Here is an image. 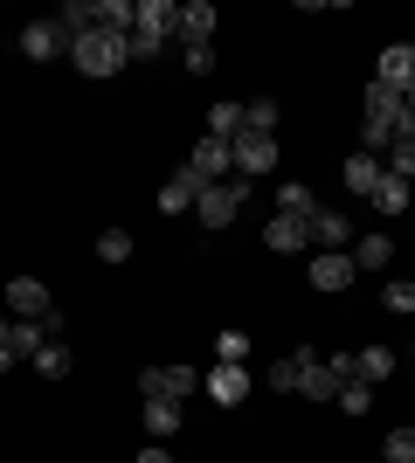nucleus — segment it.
Wrapping results in <instances>:
<instances>
[{"instance_id":"f257e3e1","label":"nucleus","mask_w":415,"mask_h":463,"mask_svg":"<svg viewBox=\"0 0 415 463\" xmlns=\"http://www.w3.org/2000/svg\"><path fill=\"white\" fill-rule=\"evenodd\" d=\"M70 56H77L83 77H118L125 62H132V35H104V28H90V35L70 42Z\"/></svg>"},{"instance_id":"f03ea898","label":"nucleus","mask_w":415,"mask_h":463,"mask_svg":"<svg viewBox=\"0 0 415 463\" xmlns=\"http://www.w3.org/2000/svg\"><path fill=\"white\" fill-rule=\"evenodd\" d=\"M242 201H250V187H236V180H208V187H201V201H194L201 229H229V222L242 214Z\"/></svg>"},{"instance_id":"7ed1b4c3","label":"nucleus","mask_w":415,"mask_h":463,"mask_svg":"<svg viewBox=\"0 0 415 463\" xmlns=\"http://www.w3.org/2000/svg\"><path fill=\"white\" fill-rule=\"evenodd\" d=\"M229 153H236V180H263L277 166V138L270 132H236Z\"/></svg>"},{"instance_id":"20e7f679","label":"nucleus","mask_w":415,"mask_h":463,"mask_svg":"<svg viewBox=\"0 0 415 463\" xmlns=\"http://www.w3.org/2000/svg\"><path fill=\"white\" fill-rule=\"evenodd\" d=\"M354 256L346 250H318L312 256V290H325V298H339V290H354Z\"/></svg>"},{"instance_id":"39448f33","label":"nucleus","mask_w":415,"mask_h":463,"mask_svg":"<svg viewBox=\"0 0 415 463\" xmlns=\"http://www.w3.org/2000/svg\"><path fill=\"white\" fill-rule=\"evenodd\" d=\"M374 83H381V90H395V97H409V83H415V49H409V42L381 49V62H374Z\"/></svg>"},{"instance_id":"423d86ee","label":"nucleus","mask_w":415,"mask_h":463,"mask_svg":"<svg viewBox=\"0 0 415 463\" xmlns=\"http://www.w3.org/2000/svg\"><path fill=\"white\" fill-rule=\"evenodd\" d=\"M138 394H166V402H187V394H194V367H146L138 373Z\"/></svg>"},{"instance_id":"0eeeda50","label":"nucleus","mask_w":415,"mask_h":463,"mask_svg":"<svg viewBox=\"0 0 415 463\" xmlns=\"http://www.w3.org/2000/svg\"><path fill=\"white\" fill-rule=\"evenodd\" d=\"M62 49H70V35H62L56 21H28V28H21V56L28 62H56Z\"/></svg>"},{"instance_id":"6e6552de","label":"nucleus","mask_w":415,"mask_h":463,"mask_svg":"<svg viewBox=\"0 0 415 463\" xmlns=\"http://www.w3.org/2000/svg\"><path fill=\"white\" fill-rule=\"evenodd\" d=\"M0 298H7V311H14V318H49V290H42V277H14V284L0 290Z\"/></svg>"},{"instance_id":"1a4fd4ad","label":"nucleus","mask_w":415,"mask_h":463,"mask_svg":"<svg viewBox=\"0 0 415 463\" xmlns=\"http://www.w3.org/2000/svg\"><path fill=\"white\" fill-rule=\"evenodd\" d=\"M174 35H180V49H208V35H215V7H208V0H187Z\"/></svg>"},{"instance_id":"9d476101","label":"nucleus","mask_w":415,"mask_h":463,"mask_svg":"<svg viewBox=\"0 0 415 463\" xmlns=\"http://www.w3.org/2000/svg\"><path fill=\"white\" fill-rule=\"evenodd\" d=\"M187 166H194L201 180H229V174H236V153H229V138H201Z\"/></svg>"},{"instance_id":"9b49d317","label":"nucleus","mask_w":415,"mask_h":463,"mask_svg":"<svg viewBox=\"0 0 415 463\" xmlns=\"http://www.w3.org/2000/svg\"><path fill=\"white\" fill-rule=\"evenodd\" d=\"M201 187H208V180H201L194 166H180V174L166 180V187H159V208H166V214H187V208L201 201Z\"/></svg>"},{"instance_id":"f8f14e48","label":"nucleus","mask_w":415,"mask_h":463,"mask_svg":"<svg viewBox=\"0 0 415 463\" xmlns=\"http://www.w3.org/2000/svg\"><path fill=\"white\" fill-rule=\"evenodd\" d=\"M312 242L318 250H354V222H346L339 208H318L312 214Z\"/></svg>"},{"instance_id":"ddd939ff","label":"nucleus","mask_w":415,"mask_h":463,"mask_svg":"<svg viewBox=\"0 0 415 463\" xmlns=\"http://www.w3.org/2000/svg\"><path fill=\"white\" fill-rule=\"evenodd\" d=\"M354 270L360 277H374V270H388V263H395V242H388V235H354Z\"/></svg>"},{"instance_id":"4468645a","label":"nucleus","mask_w":415,"mask_h":463,"mask_svg":"<svg viewBox=\"0 0 415 463\" xmlns=\"http://www.w3.org/2000/svg\"><path fill=\"white\" fill-rule=\"evenodd\" d=\"M263 242H270L277 256H297L305 242H312V222H297V214H277L270 229H263Z\"/></svg>"},{"instance_id":"2eb2a0df","label":"nucleus","mask_w":415,"mask_h":463,"mask_svg":"<svg viewBox=\"0 0 415 463\" xmlns=\"http://www.w3.org/2000/svg\"><path fill=\"white\" fill-rule=\"evenodd\" d=\"M138 415H146V436H153V443H159V436H174V429L187 422V408L166 402V394H146V408H138Z\"/></svg>"},{"instance_id":"dca6fc26","label":"nucleus","mask_w":415,"mask_h":463,"mask_svg":"<svg viewBox=\"0 0 415 463\" xmlns=\"http://www.w3.org/2000/svg\"><path fill=\"white\" fill-rule=\"evenodd\" d=\"M312 367H318V353H305V346H297V353H284V360L270 367V387H277V394H297Z\"/></svg>"},{"instance_id":"f3484780","label":"nucleus","mask_w":415,"mask_h":463,"mask_svg":"<svg viewBox=\"0 0 415 463\" xmlns=\"http://www.w3.org/2000/svg\"><path fill=\"white\" fill-rule=\"evenodd\" d=\"M208 394H215L222 408L250 402V367H215V373H208Z\"/></svg>"},{"instance_id":"a211bd4d","label":"nucleus","mask_w":415,"mask_h":463,"mask_svg":"<svg viewBox=\"0 0 415 463\" xmlns=\"http://www.w3.org/2000/svg\"><path fill=\"white\" fill-rule=\"evenodd\" d=\"M381 174H388V166H381L374 153H354V159H346V187H354V194H367V201H374Z\"/></svg>"},{"instance_id":"6ab92c4d","label":"nucleus","mask_w":415,"mask_h":463,"mask_svg":"<svg viewBox=\"0 0 415 463\" xmlns=\"http://www.w3.org/2000/svg\"><path fill=\"white\" fill-rule=\"evenodd\" d=\"M277 214H297V222H312V214H318L312 187H305V180H284V187H277Z\"/></svg>"},{"instance_id":"aec40b11","label":"nucleus","mask_w":415,"mask_h":463,"mask_svg":"<svg viewBox=\"0 0 415 463\" xmlns=\"http://www.w3.org/2000/svg\"><path fill=\"white\" fill-rule=\"evenodd\" d=\"M70 367H77V353L62 346V339H42V353H35V373H42V381H62Z\"/></svg>"},{"instance_id":"412c9836","label":"nucleus","mask_w":415,"mask_h":463,"mask_svg":"<svg viewBox=\"0 0 415 463\" xmlns=\"http://www.w3.org/2000/svg\"><path fill=\"white\" fill-rule=\"evenodd\" d=\"M388 373H395V353H388V346L354 353V381H367V387H374V381H388Z\"/></svg>"},{"instance_id":"4be33fe9","label":"nucleus","mask_w":415,"mask_h":463,"mask_svg":"<svg viewBox=\"0 0 415 463\" xmlns=\"http://www.w3.org/2000/svg\"><path fill=\"white\" fill-rule=\"evenodd\" d=\"M56 28H62V35H70V42H77V35H90V28H98V7H90V0H62Z\"/></svg>"},{"instance_id":"5701e85b","label":"nucleus","mask_w":415,"mask_h":463,"mask_svg":"<svg viewBox=\"0 0 415 463\" xmlns=\"http://www.w3.org/2000/svg\"><path fill=\"white\" fill-rule=\"evenodd\" d=\"M132 14H138L132 0H98V28L104 35H132Z\"/></svg>"},{"instance_id":"b1692460","label":"nucleus","mask_w":415,"mask_h":463,"mask_svg":"<svg viewBox=\"0 0 415 463\" xmlns=\"http://www.w3.org/2000/svg\"><path fill=\"white\" fill-rule=\"evenodd\" d=\"M242 132H277V97H250L242 104Z\"/></svg>"},{"instance_id":"393cba45","label":"nucleus","mask_w":415,"mask_h":463,"mask_svg":"<svg viewBox=\"0 0 415 463\" xmlns=\"http://www.w3.org/2000/svg\"><path fill=\"white\" fill-rule=\"evenodd\" d=\"M297 394H305V402H333V394H339V373L325 367V360H318V367L305 373V387H297Z\"/></svg>"},{"instance_id":"a878e982","label":"nucleus","mask_w":415,"mask_h":463,"mask_svg":"<svg viewBox=\"0 0 415 463\" xmlns=\"http://www.w3.org/2000/svg\"><path fill=\"white\" fill-rule=\"evenodd\" d=\"M374 208H381V214H401V208H409V180L381 174V187H374Z\"/></svg>"},{"instance_id":"bb28decb","label":"nucleus","mask_w":415,"mask_h":463,"mask_svg":"<svg viewBox=\"0 0 415 463\" xmlns=\"http://www.w3.org/2000/svg\"><path fill=\"white\" fill-rule=\"evenodd\" d=\"M381 305L395 311V318H409V311H415V284H409V277H388V284H381Z\"/></svg>"},{"instance_id":"cd10ccee","label":"nucleus","mask_w":415,"mask_h":463,"mask_svg":"<svg viewBox=\"0 0 415 463\" xmlns=\"http://www.w3.org/2000/svg\"><path fill=\"white\" fill-rule=\"evenodd\" d=\"M215 360H222V367H242V360H250V332L229 326V332L215 339Z\"/></svg>"},{"instance_id":"c85d7f7f","label":"nucleus","mask_w":415,"mask_h":463,"mask_svg":"<svg viewBox=\"0 0 415 463\" xmlns=\"http://www.w3.org/2000/svg\"><path fill=\"white\" fill-rule=\"evenodd\" d=\"M339 415H367V408H374V394H367V381H339Z\"/></svg>"},{"instance_id":"c756f323","label":"nucleus","mask_w":415,"mask_h":463,"mask_svg":"<svg viewBox=\"0 0 415 463\" xmlns=\"http://www.w3.org/2000/svg\"><path fill=\"white\" fill-rule=\"evenodd\" d=\"M242 132V104H215L208 111V138H236Z\"/></svg>"},{"instance_id":"7c9ffc66","label":"nucleus","mask_w":415,"mask_h":463,"mask_svg":"<svg viewBox=\"0 0 415 463\" xmlns=\"http://www.w3.org/2000/svg\"><path fill=\"white\" fill-rule=\"evenodd\" d=\"M42 353V318H14V360H35Z\"/></svg>"},{"instance_id":"2f4dec72","label":"nucleus","mask_w":415,"mask_h":463,"mask_svg":"<svg viewBox=\"0 0 415 463\" xmlns=\"http://www.w3.org/2000/svg\"><path fill=\"white\" fill-rule=\"evenodd\" d=\"M98 256H104V263H132V235H125V229H104L98 235Z\"/></svg>"},{"instance_id":"473e14b6","label":"nucleus","mask_w":415,"mask_h":463,"mask_svg":"<svg viewBox=\"0 0 415 463\" xmlns=\"http://www.w3.org/2000/svg\"><path fill=\"white\" fill-rule=\"evenodd\" d=\"M367 118H388V125H395V118H401V97L381 90V83H367Z\"/></svg>"},{"instance_id":"72a5a7b5","label":"nucleus","mask_w":415,"mask_h":463,"mask_svg":"<svg viewBox=\"0 0 415 463\" xmlns=\"http://www.w3.org/2000/svg\"><path fill=\"white\" fill-rule=\"evenodd\" d=\"M381 457H388V463H415V429H388Z\"/></svg>"},{"instance_id":"f704fd0d","label":"nucleus","mask_w":415,"mask_h":463,"mask_svg":"<svg viewBox=\"0 0 415 463\" xmlns=\"http://www.w3.org/2000/svg\"><path fill=\"white\" fill-rule=\"evenodd\" d=\"M180 62H187V77H215V49H180Z\"/></svg>"},{"instance_id":"c9c22d12","label":"nucleus","mask_w":415,"mask_h":463,"mask_svg":"<svg viewBox=\"0 0 415 463\" xmlns=\"http://www.w3.org/2000/svg\"><path fill=\"white\" fill-rule=\"evenodd\" d=\"M7 360H14V318L0 311V367H7Z\"/></svg>"},{"instance_id":"e433bc0d","label":"nucleus","mask_w":415,"mask_h":463,"mask_svg":"<svg viewBox=\"0 0 415 463\" xmlns=\"http://www.w3.org/2000/svg\"><path fill=\"white\" fill-rule=\"evenodd\" d=\"M138 463H174V457H166L159 443H146V457H138Z\"/></svg>"},{"instance_id":"4c0bfd02","label":"nucleus","mask_w":415,"mask_h":463,"mask_svg":"<svg viewBox=\"0 0 415 463\" xmlns=\"http://www.w3.org/2000/svg\"><path fill=\"white\" fill-rule=\"evenodd\" d=\"M401 104H409V111H415V83H409V97H401Z\"/></svg>"}]
</instances>
